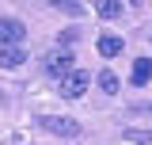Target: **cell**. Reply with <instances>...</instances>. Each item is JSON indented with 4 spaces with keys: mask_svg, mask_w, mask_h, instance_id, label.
Returning a JSON list of instances; mask_svg holds the SVG:
<instances>
[{
    "mask_svg": "<svg viewBox=\"0 0 152 145\" xmlns=\"http://www.w3.org/2000/svg\"><path fill=\"white\" fill-rule=\"evenodd\" d=\"M88 84H91V76H88L84 69H72L69 76L57 80V92H61V99H80V95L88 92Z\"/></svg>",
    "mask_w": 152,
    "mask_h": 145,
    "instance_id": "cell-2",
    "label": "cell"
},
{
    "mask_svg": "<svg viewBox=\"0 0 152 145\" xmlns=\"http://www.w3.org/2000/svg\"><path fill=\"white\" fill-rule=\"evenodd\" d=\"M57 12H65V16H80L84 8H80V4H72V0H57Z\"/></svg>",
    "mask_w": 152,
    "mask_h": 145,
    "instance_id": "cell-11",
    "label": "cell"
},
{
    "mask_svg": "<svg viewBox=\"0 0 152 145\" xmlns=\"http://www.w3.org/2000/svg\"><path fill=\"white\" fill-rule=\"evenodd\" d=\"M118 88H122V84H118V76H114L110 69H103V72H99V92H103V95H114Z\"/></svg>",
    "mask_w": 152,
    "mask_h": 145,
    "instance_id": "cell-9",
    "label": "cell"
},
{
    "mask_svg": "<svg viewBox=\"0 0 152 145\" xmlns=\"http://www.w3.org/2000/svg\"><path fill=\"white\" fill-rule=\"evenodd\" d=\"M148 80H152V57H137L133 69H129V84L141 88V84H148Z\"/></svg>",
    "mask_w": 152,
    "mask_h": 145,
    "instance_id": "cell-5",
    "label": "cell"
},
{
    "mask_svg": "<svg viewBox=\"0 0 152 145\" xmlns=\"http://www.w3.org/2000/svg\"><path fill=\"white\" fill-rule=\"evenodd\" d=\"M76 42H80V31H72V27H69V31H61V35H57V46H61V50H72Z\"/></svg>",
    "mask_w": 152,
    "mask_h": 145,
    "instance_id": "cell-10",
    "label": "cell"
},
{
    "mask_svg": "<svg viewBox=\"0 0 152 145\" xmlns=\"http://www.w3.org/2000/svg\"><path fill=\"white\" fill-rule=\"evenodd\" d=\"M95 12H99L103 19H118V16H126V4H122V0H99Z\"/></svg>",
    "mask_w": 152,
    "mask_h": 145,
    "instance_id": "cell-8",
    "label": "cell"
},
{
    "mask_svg": "<svg viewBox=\"0 0 152 145\" xmlns=\"http://www.w3.org/2000/svg\"><path fill=\"white\" fill-rule=\"evenodd\" d=\"M95 50H99L103 57H118V54H122V38H118V35H99Z\"/></svg>",
    "mask_w": 152,
    "mask_h": 145,
    "instance_id": "cell-7",
    "label": "cell"
},
{
    "mask_svg": "<svg viewBox=\"0 0 152 145\" xmlns=\"http://www.w3.org/2000/svg\"><path fill=\"white\" fill-rule=\"evenodd\" d=\"M76 69V57H72V50H50V54H42V72H50V76H69V72Z\"/></svg>",
    "mask_w": 152,
    "mask_h": 145,
    "instance_id": "cell-1",
    "label": "cell"
},
{
    "mask_svg": "<svg viewBox=\"0 0 152 145\" xmlns=\"http://www.w3.org/2000/svg\"><path fill=\"white\" fill-rule=\"evenodd\" d=\"M38 126L57 134V138H76L80 134V122L76 118H61V115H38Z\"/></svg>",
    "mask_w": 152,
    "mask_h": 145,
    "instance_id": "cell-3",
    "label": "cell"
},
{
    "mask_svg": "<svg viewBox=\"0 0 152 145\" xmlns=\"http://www.w3.org/2000/svg\"><path fill=\"white\" fill-rule=\"evenodd\" d=\"M0 38H4V46H19V42L27 38V27H23L19 19L4 16V19H0Z\"/></svg>",
    "mask_w": 152,
    "mask_h": 145,
    "instance_id": "cell-4",
    "label": "cell"
},
{
    "mask_svg": "<svg viewBox=\"0 0 152 145\" xmlns=\"http://www.w3.org/2000/svg\"><path fill=\"white\" fill-rule=\"evenodd\" d=\"M23 61H27V50H23V46H4V50H0V65H4V69H19Z\"/></svg>",
    "mask_w": 152,
    "mask_h": 145,
    "instance_id": "cell-6",
    "label": "cell"
}]
</instances>
